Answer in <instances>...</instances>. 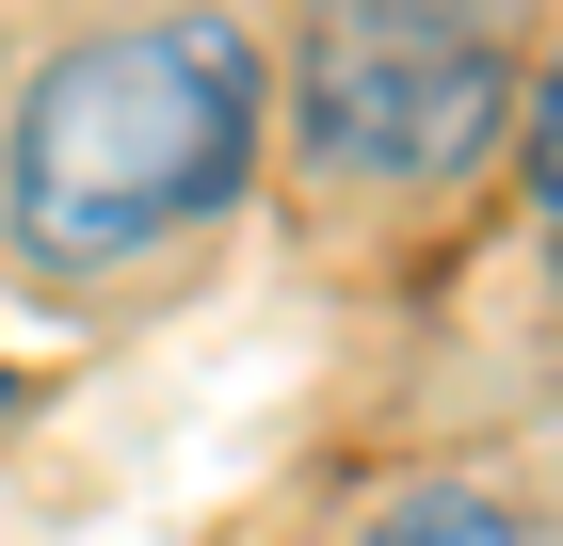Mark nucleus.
I'll list each match as a JSON object with an SVG mask.
<instances>
[{
  "instance_id": "nucleus-1",
  "label": "nucleus",
  "mask_w": 563,
  "mask_h": 546,
  "mask_svg": "<svg viewBox=\"0 0 563 546\" xmlns=\"http://www.w3.org/2000/svg\"><path fill=\"white\" fill-rule=\"evenodd\" d=\"M258 161V48L242 16H130L81 33L16 97V257L33 274H130L194 242Z\"/></svg>"
},
{
  "instance_id": "nucleus-4",
  "label": "nucleus",
  "mask_w": 563,
  "mask_h": 546,
  "mask_svg": "<svg viewBox=\"0 0 563 546\" xmlns=\"http://www.w3.org/2000/svg\"><path fill=\"white\" fill-rule=\"evenodd\" d=\"M0 402H16V370H0Z\"/></svg>"
},
{
  "instance_id": "nucleus-3",
  "label": "nucleus",
  "mask_w": 563,
  "mask_h": 546,
  "mask_svg": "<svg viewBox=\"0 0 563 546\" xmlns=\"http://www.w3.org/2000/svg\"><path fill=\"white\" fill-rule=\"evenodd\" d=\"M371 546H531V514H516V499H467V482H434V499H402Z\"/></svg>"
},
{
  "instance_id": "nucleus-2",
  "label": "nucleus",
  "mask_w": 563,
  "mask_h": 546,
  "mask_svg": "<svg viewBox=\"0 0 563 546\" xmlns=\"http://www.w3.org/2000/svg\"><path fill=\"white\" fill-rule=\"evenodd\" d=\"M306 145L339 177H467L499 145L483 0H322L306 16Z\"/></svg>"
}]
</instances>
